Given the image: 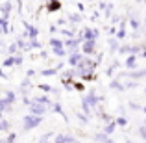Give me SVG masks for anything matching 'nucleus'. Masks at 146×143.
<instances>
[{"label":"nucleus","mask_w":146,"mask_h":143,"mask_svg":"<svg viewBox=\"0 0 146 143\" xmlns=\"http://www.w3.org/2000/svg\"><path fill=\"white\" fill-rule=\"evenodd\" d=\"M52 111H56V113H59V115H63V119L67 121V113L63 111V108H61V104H54V110Z\"/></svg>","instance_id":"dca6fc26"},{"label":"nucleus","mask_w":146,"mask_h":143,"mask_svg":"<svg viewBox=\"0 0 146 143\" xmlns=\"http://www.w3.org/2000/svg\"><path fill=\"white\" fill-rule=\"evenodd\" d=\"M143 111H144V113H146V106H144V108H143Z\"/></svg>","instance_id":"a19ab883"},{"label":"nucleus","mask_w":146,"mask_h":143,"mask_svg":"<svg viewBox=\"0 0 146 143\" xmlns=\"http://www.w3.org/2000/svg\"><path fill=\"white\" fill-rule=\"evenodd\" d=\"M9 11H11V4H9V2H6V4L2 6V17H4V19H7Z\"/></svg>","instance_id":"4468645a"},{"label":"nucleus","mask_w":146,"mask_h":143,"mask_svg":"<svg viewBox=\"0 0 146 143\" xmlns=\"http://www.w3.org/2000/svg\"><path fill=\"white\" fill-rule=\"evenodd\" d=\"M109 47H111V48H113V50H120V47H118V43H117V41H115V39H111V43H109Z\"/></svg>","instance_id":"473e14b6"},{"label":"nucleus","mask_w":146,"mask_h":143,"mask_svg":"<svg viewBox=\"0 0 146 143\" xmlns=\"http://www.w3.org/2000/svg\"><path fill=\"white\" fill-rule=\"evenodd\" d=\"M21 63H22V56L17 54V56H15V65H21Z\"/></svg>","instance_id":"c9c22d12"},{"label":"nucleus","mask_w":146,"mask_h":143,"mask_svg":"<svg viewBox=\"0 0 146 143\" xmlns=\"http://www.w3.org/2000/svg\"><path fill=\"white\" fill-rule=\"evenodd\" d=\"M129 26H131L133 30H139V21H137V19H129Z\"/></svg>","instance_id":"c756f323"},{"label":"nucleus","mask_w":146,"mask_h":143,"mask_svg":"<svg viewBox=\"0 0 146 143\" xmlns=\"http://www.w3.org/2000/svg\"><path fill=\"white\" fill-rule=\"evenodd\" d=\"M115 128H117V121H111V123H107V125L104 126V134L111 136V134L115 132Z\"/></svg>","instance_id":"1a4fd4ad"},{"label":"nucleus","mask_w":146,"mask_h":143,"mask_svg":"<svg viewBox=\"0 0 146 143\" xmlns=\"http://www.w3.org/2000/svg\"><path fill=\"white\" fill-rule=\"evenodd\" d=\"M50 138H56V136H54V132H46V134H44L43 138H41V141H48Z\"/></svg>","instance_id":"7c9ffc66"},{"label":"nucleus","mask_w":146,"mask_h":143,"mask_svg":"<svg viewBox=\"0 0 146 143\" xmlns=\"http://www.w3.org/2000/svg\"><path fill=\"white\" fill-rule=\"evenodd\" d=\"M15 100H17V95H15L13 91H7V93H6V97L2 99V102H6L7 106H11V104H13Z\"/></svg>","instance_id":"6e6552de"},{"label":"nucleus","mask_w":146,"mask_h":143,"mask_svg":"<svg viewBox=\"0 0 146 143\" xmlns=\"http://www.w3.org/2000/svg\"><path fill=\"white\" fill-rule=\"evenodd\" d=\"M126 67L128 69H135L137 65H135V54H133V56H129L128 60H126Z\"/></svg>","instance_id":"2eb2a0df"},{"label":"nucleus","mask_w":146,"mask_h":143,"mask_svg":"<svg viewBox=\"0 0 146 143\" xmlns=\"http://www.w3.org/2000/svg\"><path fill=\"white\" fill-rule=\"evenodd\" d=\"M17 52H19V45L13 43V45L9 47V50H7V54H9V56H17Z\"/></svg>","instance_id":"412c9836"},{"label":"nucleus","mask_w":146,"mask_h":143,"mask_svg":"<svg viewBox=\"0 0 146 143\" xmlns=\"http://www.w3.org/2000/svg\"><path fill=\"white\" fill-rule=\"evenodd\" d=\"M0 130H2V132H7V130H9V121L2 119V123H0Z\"/></svg>","instance_id":"a878e982"},{"label":"nucleus","mask_w":146,"mask_h":143,"mask_svg":"<svg viewBox=\"0 0 146 143\" xmlns=\"http://www.w3.org/2000/svg\"><path fill=\"white\" fill-rule=\"evenodd\" d=\"M56 73H57V69L54 67V69H43L41 75H43V76H52V75H56Z\"/></svg>","instance_id":"aec40b11"},{"label":"nucleus","mask_w":146,"mask_h":143,"mask_svg":"<svg viewBox=\"0 0 146 143\" xmlns=\"http://www.w3.org/2000/svg\"><path fill=\"white\" fill-rule=\"evenodd\" d=\"M39 89H41V91H44V93H57L56 87L48 86V84H39Z\"/></svg>","instance_id":"f8f14e48"},{"label":"nucleus","mask_w":146,"mask_h":143,"mask_svg":"<svg viewBox=\"0 0 146 143\" xmlns=\"http://www.w3.org/2000/svg\"><path fill=\"white\" fill-rule=\"evenodd\" d=\"M109 87H111V89H118V91H122V89H124V86H122L120 82H117V80H113V82L109 84Z\"/></svg>","instance_id":"a211bd4d"},{"label":"nucleus","mask_w":146,"mask_h":143,"mask_svg":"<svg viewBox=\"0 0 146 143\" xmlns=\"http://www.w3.org/2000/svg\"><path fill=\"white\" fill-rule=\"evenodd\" d=\"M32 48H41V43H39L37 39H32V41L28 43V50H32Z\"/></svg>","instance_id":"4be33fe9"},{"label":"nucleus","mask_w":146,"mask_h":143,"mask_svg":"<svg viewBox=\"0 0 146 143\" xmlns=\"http://www.w3.org/2000/svg\"><path fill=\"white\" fill-rule=\"evenodd\" d=\"M82 108H83V111H85L87 115H89V113H91V110H93V108L89 106V102H87V100H83V99H82Z\"/></svg>","instance_id":"393cba45"},{"label":"nucleus","mask_w":146,"mask_h":143,"mask_svg":"<svg viewBox=\"0 0 146 143\" xmlns=\"http://www.w3.org/2000/svg\"><path fill=\"white\" fill-rule=\"evenodd\" d=\"M78 119H80V121L83 123V125H85V123L89 121V119H87V115H83V113H78Z\"/></svg>","instance_id":"72a5a7b5"},{"label":"nucleus","mask_w":146,"mask_h":143,"mask_svg":"<svg viewBox=\"0 0 146 143\" xmlns=\"http://www.w3.org/2000/svg\"><path fill=\"white\" fill-rule=\"evenodd\" d=\"M115 121H117V125H118V126H126V125H128V121H126V117H117Z\"/></svg>","instance_id":"c85d7f7f"},{"label":"nucleus","mask_w":146,"mask_h":143,"mask_svg":"<svg viewBox=\"0 0 146 143\" xmlns=\"http://www.w3.org/2000/svg\"><path fill=\"white\" fill-rule=\"evenodd\" d=\"M74 89L82 91V89H83V84H80V82H74Z\"/></svg>","instance_id":"e433bc0d"},{"label":"nucleus","mask_w":146,"mask_h":143,"mask_svg":"<svg viewBox=\"0 0 146 143\" xmlns=\"http://www.w3.org/2000/svg\"><path fill=\"white\" fill-rule=\"evenodd\" d=\"M117 67H118V63H117V61H115V63H113V65H111V67H109V69H107V75H109V76H111V75H113V73H115V69H117Z\"/></svg>","instance_id":"2f4dec72"},{"label":"nucleus","mask_w":146,"mask_h":143,"mask_svg":"<svg viewBox=\"0 0 146 143\" xmlns=\"http://www.w3.org/2000/svg\"><path fill=\"white\" fill-rule=\"evenodd\" d=\"M52 54H54V56H59V58H63L65 54H67V50H63V48H52Z\"/></svg>","instance_id":"b1692460"},{"label":"nucleus","mask_w":146,"mask_h":143,"mask_svg":"<svg viewBox=\"0 0 146 143\" xmlns=\"http://www.w3.org/2000/svg\"><path fill=\"white\" fill-rule=\"evenodd\" d=\"M82 61H83V52H72V54H68V65H70L72 69H76Z\"/></svg>","instance_id":"f03ea898"},{"label":"nucleus","mask_w":146,"mask_h":143,"mask_svg":"<svg viewBox=\"0 0 146 143\" xmlns=\"http://www.w3.org/2000/svg\"><path fill=\"white\" fill-rule=\"evenodd\" d=\"M13 65H15V56H7L4 61V67H13Z\"/></svg>","instance_id":"6ab92c4d"},{"label":"nucleus","mask_w":146,"mask_h":143,"mask_svg":"<svg viewBox=\"0 0 146 143\" xmlns=\"http://www.w3.org/2000/svg\"><path fill=\"white\" fill-rule=\"evenodd\" d=\"M46 110H48V106H44V104H30V113L37 115V117H43L46 113Z\"/></svg>","instance_id":"7ed1b4c3"},{"label":"nucleus","mask_w":146,"mask_h":143,"mask_svg":"<svg viewBox=\"0 0 146 143\" xmlns=\"http://www.w3.org/2000/svg\"><path fill=\"white\" fill-rule=\"evenodd\" d=\"M0 26H2V32L4 34H7V32H9V24H7V19H0Z\"/></svg>","instance_id":"f3484780"},{"label":"nucleus","mask_w":146,"mask_h":143,"mask_svg":"<svg viewBox=\"0 0 146 143\" xmlns=\"http://www.w3.org/2000/svg\"><path fill=\"white\" fill-rule=\"evenodd\" d=\"M96 36H98V30H93V28H85L80 36L82 41H96Z\"/></svg>","instance_id":"20e7f679"},{"label":"nucleus","mask_w":146,"mask_h":143,"mask_svg":"<svg viewBox=\"0 0 146 143\" xmlns=\"http://www.w3.org/2000/svg\"><path fill=\"white\" fill-rule=\"evenodd\" d=\"M83 100H87V102H89V106H91V108H93V110H94V108L98 106V102H100V100H102V99L94 95V91H91V93L87 95V97H83Z\"/></svg>","instance_id":"423d86ee"},{"label":"nucleus","mask_w":146,"mask_h":143,"mask_svg":"<svg viewBox=\"0 0 146 143\" xmlns=\"http://www.w3.org/2000/svg\"><path fill=\"white\" fill-rule=\"evenodd\" d=\"M41 121H43V117H37V115H26L24 117V125H22V130H33V128H37V126L41 125Z\"/></svg>","instance_id":"f257e3e1"},{"label":"nucleus","mask_w":146,"mask_h":143,"mask_svg":"<svg viewBox=\"0 0 146 143\" xmlns=\"http://www.w3.org/2000/svg\"><path fill=\"white\" fill-rule=\"evenodd\" d=\"M129 108H131V110H139V104H137V102H129Z\"/></svg>","instance_id":"58836bf2"},{"label":"nucleus","mask_w":146,"mask_h":143,"mask_svg":"<svg viewBox=\"0 0 146 143\" xmlns=\"http://www.w3.org/2000/svg\"><path fill=\"white\" fill-rule=\"evenodd\" d=\"M68 22H72V24L82 22V15H80V13H70V15H68Z\"/></svg>","instance_id":"ddd939ff"},{"label":"nucleus","mask_w":146,"mask_h":143,"mask_svg":"<svg viewBox=\"0 0 146 143\" xmlns=\"http://www.w3.org/2000/svg\"><path fill=\"white\" fill-rule=\"evenodd\" d=\"M61 32H63V34H65V36H67V37H68V39H70V37H72V36H74V34H72V32H70V30H61Z\"/></svg>","instance_id":"4c0bfd02"},{"label":"nucleus","mask_w":146,"mask_h":143,"mask_svg":"<svg viewBox=\"0 0 146 143\" xmlns=\"http://www.w3.org/2000/svg\"><path fill=\"white\" fill-rule=\"evenodd\" d=\"M48 43H50V47H52V48H65V43L61 39H57V37H52Z\"/></svg>","instance_id":"9b49d317"},{"label":"nucleus","mask_w":146,"mask_h":143,"mask_svg":"<svg viewBox=\"0 0 146 143\" xmlns=\"http://www.w3.org/2000/svg\"><path fill=\"white\" fill-rule=\"evenodd\" d=\"M54 143H67V136H63V134H57Z\"/></svg>","instance_id":"cd10ccee"},{"label":"nucleus","mask_w":146,"mask_h":143,"mask_svg":"<svg viewBox=\"0 0 146 143\" xmlns=\"http://www.w3.org/2000/svg\"><path fill=\"white\" fill-rule=\"evenodd\" d=\"M126 143H131V141H129V140H128V141H126Z\"/></svg>","instance_id":"79ce46f5"},{"label":"nucleus","mask_w":146,"mask_h":143,"mask_svg":"<svg viewBox=\"0 0 146 143\" xmlns=\"http://www.w3.org/2000/svg\"><path fill=\"white\" fill-rule=\"evenodd\" d=\"M94 141H98V143H115L109 136H107V134H104V132L94 134Z\"/></svg>","instance_id":"0eeeda50"},{"label":"nucleus","mask_w":146,"mask_h":143,"mask_svg":"<svg viewBox=\"0 0 146 143\" xmlns=\"http://www.w3.org/2000/svg\"><path fill=\"white\" fill-rule=\"evenodd\" d=\"M44 2H48V11H59V0H44Z\"/></svg>","instance_id":"9d476101"},{"label":"nucleus","mask_w":146,"mask_h":143,"mask_svg":"<svg viewBox=\"0 0 146 143\" xmlns=\"http://www.w3.org/2000/svg\"><path fill=\"white\" fill-rule=\"evenodd\" d=\"M76 143H82V141H76Z\"/></svg>","instance_id":"37998d69"},{"label":"nucleus","mask_w":146,"mask_h":143,"mask_svg":"<svg viewBox=\"0 0 146 143\" xmlns=\"http://www.w3.org/2000/svg\"><path fill=\"white\" fill-rule=\"evenodd\" d=\"M139 134H141V136H143L144 140H146V126H141V128H139Z\"/></svg>","instance_id":"f704fd0d"},{"label":"nucleus","mask_w":146,"mask_h":143,"mask_svg":"<svg viewBox=\"0 0 146 143\" xmlns=\"http://www.w3.org/2000/svg\"><path fill=\"white\" fill-rule=\"evenodd\" d=\"M4 143H17V134H13V132H11L9 136L6 138V141H4Z\"/></svg>","instance_id":"bb28decb"},{"label":"nucleus","mask_w":146,"mask_h":143,"mask_svg":"<svg viewBox=\"0 0 146 143\" xmlns=\"http://www.w3.org/2000/svg\"><path fill=\"white\" fill-rule=\"evenodd\" d=\"M94 50H96V41H83L82 52L85 54V56H91V54H94Z\"/></svg>","instance_id":"39448f33"},{"label":"nucleus","mask_w":146,"mask_h":143,"mask_svg":"<svg viewBox=\"0 0 146 143\" xmlns=\"http://www.w3.org/2000/svg\"><path fill=\"white\" fill-rule=\"evenodd\" d=\"M33 75H35V71H33V69H30V71H26V76H28V78H32Z\"/></svg>","instance_id":"ea45409f"},{"label":"nucleus","mask_w":146,"mask_h":143,"mask_svg":"<svg viewBox=\"0 0 146 143\" xmlns=\"http://www.w3.org/2000/svg\"><path fill=\"white\" fill-rule=\"evenodd\" d=\"M126 37V30H124V22H120V30L117 34V39H124Z\"/></svg>","instance_id":"5701e85b"}]
</instances>
